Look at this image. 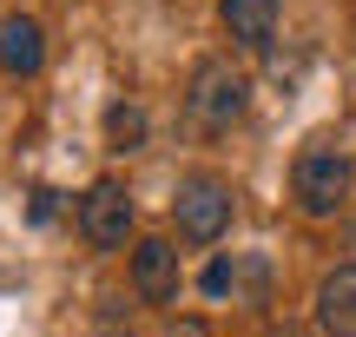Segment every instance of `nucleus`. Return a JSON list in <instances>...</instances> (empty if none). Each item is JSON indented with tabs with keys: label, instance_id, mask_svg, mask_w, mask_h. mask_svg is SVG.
Returning <instances> with one entry per match:
<instances>
[{
	"label": "nucleus",
	"instance_id": "nucleus-2",
	"mask_svg": "<svg viewBox=\"0 0 356 337\" xmlns=\"http://www.w3.org/2000/svg\"><path fill=\"white\" fill-rule=\"evenodd\" d=\"M251 106V79L238 73L231 60H198L191 66V86H185V113L198 132H231Z\"/></svg>",
	"mask_w": 356,
	"mask_h": 337
},
{
	"label": "nucleus",
	"instance_id": "nucleus-3",
	"mask_svg": "<svg viewBox=\"0 0 356 337\" xmlns=\"http://www.w3.org/2000/svg\"><path fill=\"white\" fill-rule=\"evenodd\" d=\"M172 225H178L185 245H218V238L231 232V179H218V172H191V179H178Z\"/></svg>",
	"mask_w": 356,
	"mask_h": 337
},
{
	"label": "nucleus",
	"instance_id": "nucleus-11",
	"mask_svg": "<svg viewBox=\"0 0 356 337\" xmlns=\"http://www.w3.org/2000/svg\"><path fill=\"white\" fill-rule=\"evenodd\" d=\"M165 337H211V324H204V318H178Z\"/></svg>",
	"mask_w": 356,
	"mask_h": 337
},
{
	"label": "nucleus",
	"instance_id": "nucleus-6",
	"mask_svg": "<svg viewBox=\"0 0 356 337\" xmlns=\"http://www.w3.org/2000/svg\"><path fill=\"white\" fill-rule=\"evenodd\" d=\"M310 311H317V331L323 337H356V258L337 265V272H323Z\"/></svg>",
	"mask_w": 356,
	"mask_h": 337
},
{
	"label": "nucleus",
	"instance_id": "nucleus-7",
	"mask_svg": "<svg viewBox=\"0 0 356 337\" xmlns=\"http://www.w3.org/2000/svg\"><path fill=\"white\" fill-rule=\"evenodd\" d=\"M0 66L20 79H33L47 66V33H40L33 13H0Z\"/></svg>",
	"mask_w": 356,
	"mask_h": 337
},
{
	"label": "nucleus",
	"instance_id": "nucleus-1",
	"mask_svg": "<svg viewBox=\"0 0 356 337\" xmlns=\"http://www.w3.org/2000/svg\"><path fill=\"white\" fill-rule=\"evenodd\" d=\"M350 185H356V159L337 139H310L291 166V198L304 219H337L350 205Z\"/></svg>",
	"mask_w": 356,
	"mask_h": 337
},
{
	"label": "nucleus",
	"instance_id": "nucleus-8",
	"mask_svg": "<svg viewBox=\"0 0 356 337\" xmlns=\"http://www.w3.org/2000/svg\"><path fill=\"white\" fill-rule=\"evenodd\" d=\"M277 7L284 0H218V20L244 53H264L270 33H277Z\"/></svg>",
	"mask_w": 356,
	"mask_h": 337
},
{
	"label": "nucleus",
	"instance_id": "nucleus-10",
	"mask_svg": "<svg viewBox=\"0 0 356 337\" xmlns=\"http://www.w3.org/2000/svg\"><path fill=\"white\" fill-rule=\"evenodd\" d=\"M198 285H204V298H225V291H231V265H225V258H218V265H211V272H204V278H198Z\"/></svg>",
	"mask_w": 356,
	"mask_h": 337
},
{
	"label": "nucleus",
	"instance_id": "nucleus-9",
	"mask_svg": "<svg viewBox=\"0 0 356 337\" xmlns=\"http://www.w3.org/2000/svg\"><path fill=\"white\" fill-rule=\"evenodd\" d=\"M145 132H152V119H145L139 100H113L106 106V146H113V152H139Z\"/></svg>",
	"mask_w": 356,
	"mask_h": 337
},
{
	"label": "nucleus",
	"instance_id": "nucleus-4",
	"mask_svg": "<svg viewBox=\"0 0 356 337\" xmlns=\"http://www.w3.org/2000/svg\"><path fill=\"white\" fill-rule=\"evenodd\" d=\"M79 238H86L92 251H126V238H132V198H126L119 179L86 185V198H79Z\"/></svg>",
	"mask_w": 356,
	"mask_h": 337
},
{
	"label": "nucleus",
	"instance_id": "nucleus-5",
	"mask_svg": "<svg viewBox=\"0 0 356 337\" xmlns=\"http://www.w3.org/2000/svg\"><path fill=\"white\" fill-rule=\"evenodd\" d=\"M185 272H178V245L172 238H139L132 245V298L139 304H178Z\"/></svg>",
	"mask_w": 356,
	"mask_h": 337
}]
</instances>
